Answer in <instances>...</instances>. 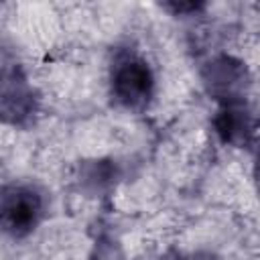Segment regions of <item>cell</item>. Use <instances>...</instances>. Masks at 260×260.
Returning a JSON list of instances; mask_svg holds the SVG:
<instances>
[{
	"label": "cell",
	"instance_id": "6da1fadb",
	"mask_svg": "<svg viewBox=\"0 0 260 260\" xmlns=\"http://www.w3.org/2000/svg\"><path fill=\"white\" fill-rule=\"evenodd\" d=\"M43 211L41 195L26 185H10L0 191V228L12 236L28 234Z\"/></svg>",
	"mask_w": 260,
	"mask_h": 260
},
{
	"label": "cell",
	"instance_id": "7a4b0ae2",
	"mask_svg": "<svg viewBox=\"0 0 260 260\" xmlns=\"http://www.w3.org/2000/svg\"><path fill=\"white\" fill-rule=\"evenodd\" d=\"M112 91L126 108H142L152 93V73L144 59L122 55L112 69Z\"/></svg>",
	"mask_w": 260,
	"mask_h": 260
}]
</instances>
